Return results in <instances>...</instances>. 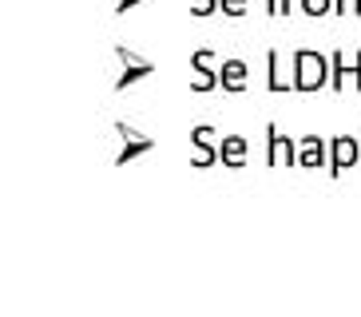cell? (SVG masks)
<instances>
[{
	"mask_svg": "<svg viewBox=\"0 0 361 317\" xmlns=\"http://www.w3.org/2000/svg\"><path fill=\"white\" fill-rule=\"evenodd\" d=\"M290 63H294V92L314 95V92H322V87H329V56L298 48Z\"/></svg>",
	"mask_w": 361,
	"mask_h": 317,
	"instance_id": "obj_1",
	"label": "cell"
},
{
	"mask_svg": "<svg viewBox=\"0 0 361 317\" xmlns=\"http://www.w3.org/2000/svg\"><path fill=\"white\" fill-rule=\"evenodd\" d=\"M361 163V139L357 135H334L329 139V179H341L350 167Z\"/></svg>",
	"mask_w": 361,
	"mask_h": 317,
	"instance_id": "obj_2",
	"label": "cell"
},
{
	"mask_svg": "<svg viewBox=\"0 0 361 317\" xmlns=\"http://www.w3.org/2000/svg\"><path fill=\"white\" fill-rule=\"evenodd\" d=\"M266 163L270 167H298V143L278 123L266 127Z\"/></svg>",
	"mask_w": 361,
	"mask_h": 317,
	"instance_id": "obj_3",
	"label": "cell"
},
{
	"mask_svg": "<svg viewBox=\"0 0 361 317\" xmlns=\"http://www.w3.org/2000/svg\"><path fill=\"white\" fill-rule=\"evenodd\" d=\"M191 68H195V80H191V92H214L219 87V56L207 52V48H199V52H191Z\"/></svg>",
	"mask_w": 361,
	"mask_h": 317,
	"instance_id": "obj_4",
	"label": "cell"
},
{
	"mask_svg": "<svg viewBox=\"0 0 361 317\" xmlns=\"http://www.w3.org/2000/svg\"><path fill=\"white\" fill-rule=\"evenodd\" d=\"M116 135L123 139V147L116 151V167H123V163H131V158H139V155H147V151L155 147V139L139 135L135 127H131V123H123V119L116 123Z\"/></svg>",
	"mask_w": 361,
	"mask_h": 317,
	"instance_id": "obj_5",
	"label": "cell"
},
{
	"mask_svg": "<svg viewBox=\"0 0 361 317\" xmlns=\"http://www.w3.org/2000/svg\"><path fill=\"white\" fill-rule=\"evenodd\" d=\"M298 167H329V139L322 135H302L298 139Z\"/></svg>",
	"mask_w": 361,
	"mask_h": 317,
	"instance_id": "obj_6",
	"label": "cell"
},
{
	"mask_svg": "<svg viewBox=\"0 0 361 317\" xmlns=\"http://www.w3.org/2000/svg\"><path fill=\"white\" fill-rule=\"evenodd\" d=\"M219 87L231 95H243L250 87V68L243 60H223V68H219Z\"/></svg>",
	"mask_w": 361,
	"mask_h": 317,
	"instance_id": "obj_7",
	"label": "cell"
},
{
	"mask_svg": "<svg viewBox=\"0 0 361 317\" xmlns=\"http://www.w3.org/2000/svg\"><path fill=\"white\" fill-rule=\"evenodd\" d=\"M219 151H223V167H231V170L250 163V143L243 135H223L219 139Z\"/></svg>",
	"mask_w": 361,
	"mask_h": 317,
	"instance_id": "obj_8",
	"label": "cell"
},
{
	"mask_svg": "<svg viewBox=\"0 0 361 317\" xmlns=\"http://www.w3.org/2000/svg\"><path fill=\"white\" fill-rule=\"evenodd\" d=\"M266 87H270L274 95L294 92V75H286V72H282V56H278L274 48L266 52Z\"/></svg>",
	"mask_w": 361,
	"mask_h": 317,
	"instance_id": "obj_9",
	"label": "cell"
},
{
	"mask_svg": "<svg viewBox=\"0 0 361 317\" xmlns=\"http://www.w3.org/2000/svg\"><path fill=\"white\" fill-rule=\"evenodd\" d=\"M147 75H155V63L143 60V56H135V60L123 63V72H119V80H116V92H123V87L139 84V80H147Z\"/></svg>",
	"mask_w": 361,
	"mask_h": 317,
	"instance_id": "obj_10",
	"label": "cell"
},
{
	"mask_svg": "<svg viewBox=\"0 0 361 317\" xmlns=\"http://www.w3.org/2000/svg\"><path fill=\"white\" fill-rule=\"evenodd\" d=\"M345 84H350V60H345V52H329V87L341 95Z\"/></svg>",
	"mask_w": 361,
	"mask_h": 317,
	"instance_id": "obj_11",
	"label": "cell"
},
{
	"mask_svg": "<svg viewBox=\"0 0 361 317\" xmlns=\"http://www.w3.org/2000/svg\"><path fill=\"white\" fill-rule=\"evenodd\" d=\"M214 163H223V151H219V143H214V147H195V158H191V167H195V170L214 167Z\"/></svg>",
	"mask_w": 361,
	"mask_h": 317,
	"instance_id": "obj_12",
	"label": "cell"
},
{
	"mask_svg": "<svg viewBox=\"0 0 361 317\" xmlns=\"http://www.w3.org/2000/svg\"><path fill=\"white\" fill-rule=\"evenodd\" d=\"M298 8L306 12L310 20H318V16H326V12H334V0H298Z\"/></svg>",
	"mask_w": 361,
	"mask_h": 317,
	"instance_id": "obj_13",
	"label": "cell"
},
{
	"mask_svg": "<svg viewBox=\"0 0 361 317\" xmlns=\"http://www.w3.org/2000/svg\"><path fill=\"white\" fill-rule=\"evenodd\" d=\"M191 143H195V147H214V143H219V139H214V127L211 123H199L191 131Z\"/></svg>",
	"mask_w": 361,
	"mask_h": 317,
	"instance_id": "obj_14",
	"label": "cell"
},
{
	"mask_svg": "<svg viewBox=\"0 0 361 317\" xmlns=\"http://www.w3.org/2000/svg\"><path fill=\"white\" fill-rule=\"evenodd\" d=\"M246 8H250V0H219V12H223V16H231V20L246 16Z\"/></svg>",
	"mask_w": 361,
	"mask_h": 317,
	"instance_id": "obj_15",
	"label": "cell"
},
{
	"mask_svg": "<svg viewBox=\"0 0 361 317\" xmlns=\"http://www.w3.org/2000/svg\"><path fill=\"white\" fill-rule=\"evenodd\" d=\"M214 12H219V0H195L191 4V16H199V20H207Z\"/></svg>",
	"mask_w": 361,
	"mask_h": 317,
	"instance_id": "obj_16",
	"label": "cell"
},
{
	"mask_svg": "<svg viewBox=\"0 0 361 317\" xmlns=\"http://www.w3.org/2000/svg\"><path fill=\"white\" fill-rule=\"evenodd\" d=\"M338 16H361V0H334Z\"/></svg>",
	"mask_w": 361,
	"mask_h": 317,
	"instance_id": "obj_17",
	"label": "cell"
},
{
	"mask_svg": "<svg viewBox=\"0 0 361 317\" xmlns=\"http://www.w3.org/2000/svg\"><path fill=\"white\" fill-rule=\"evenodd\" d=\"M350 87H353V92H361V52L350 56Z\"/></svg>",
	"mask_w": 361,
	"mask_h": 317,
	"instance_id": "obj_18",
	"label": "cell"
},
{
	"mask_svg": "<svg viewBox=\"0 0 361 317\" xmlns=\"http://www.w3.org/2000/svg\"><path fill=\"white\" fill-rule=\"evenodd\" d=\"M139 4H147V0H116V16H123V12L139 8Z\"/></svg>",
	"mask_w": 361,
	"mask_h": 317,
	"instance_id": "obj_19",
	"label": "cell"
},
{
	"mask_svg": "<svg viewBox=\"0 0 361 317\" xmlns=\"http://www.w3.org/2000/svg\"><path fill=\"white\" fill-rule=\"evenodd\" d=\"M294 8H298L294 0H278V16H290V12H294Z\"/></svg>",
	"mask_w": 361,
	"mask_h": 317,
	"instance_id": "obj_20",
	"label": "cell"
},
{
	"mask_svg": "<svg viewBox=\"0 0 361 317\" xmlns=\"http://www.w3.org/2000/svg\"><path fill=\"white\" fill-rule=\"evenodd\" d=\"M266 16H278V0H266Z\"/></svg>",
	"mask_w": 361,
	"mask_h": 317,
	"instance_id": "obj_21",
	"label": "cell"
}]
</instances>
